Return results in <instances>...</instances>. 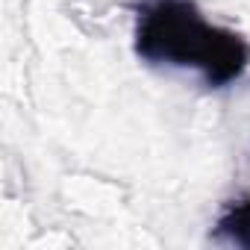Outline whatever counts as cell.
<instances>
[{
    "label": "cell",
    "instance_id": "cell-1",
    "mask_svg": "<svg viewBox=\"0 0 250 250\" xmlns=\"http://www.w3.org/2000/svg\"><path fill=\"white\" fill-rule=\"evenodd\" d=\"M136 53L147 65L191 68L212 88L238 80L250 62V44L232 30L212 27L194 0H142Z\"/></svg>",
    "mask_w": 250,
    "mask_h": 250
},
{
    "label": "cell",
    "instance_id": "cell-2",
    "mask_svg": "<svg viewBox=\"0 0 250 250\" xmlns=\"http://www.w3.org/2000/svg\"><path fill=\"white\" fill-rule=\"evenodd\" d=\"M212 238L229 247H247L250 250V197L229 200L224 212L215 221Z\"/></svg>",
    "mask_w": 250,
    "mask_h": 250
}]
</instances>
